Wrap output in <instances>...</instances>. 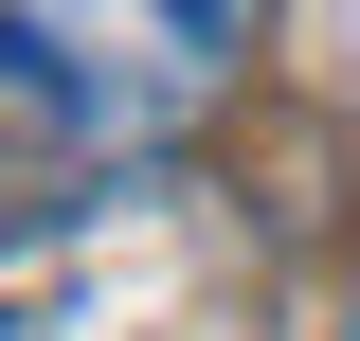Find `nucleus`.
I'll use <instances>...</instances> for the list:
<instances>
[{
    "instance_id": "f257e3e1",
    "label": "nucleus",
    "mask_w": 360,
    "mask_h": 341,
    "mask_svg": "<svg viewBox=\"0 0 360 341\" xmlns=\"http://www.w3.org/2000/svg\"><path fill=\"white\" fill-rule=\"evenodd\" d=\"M270 0H0V162L127 180L198 144L252 72Z\"/></svg>"
},
{
    "instance_id": "f03ea898",
    "label": "nucleus",
    "mask_w": 360,
    "mask_h": 341,
    "mask_svg": "<svg viewBox=\"0 0 360 341\" xmlns=\"http://www.w3.org/2000/svg\"><path fill=\"white\" fill-rule=\"evenodd\" d=\"M342 341H360V269H342Z\"/></svg>"
},
{
    "instance_id": "7ed1b4c3",
    "label": "nucleus",
    "mask_w": 360,
    "mask_h": 341,
    "mask_svg": "<svg viewBox=\"0 0 360 341\" xmlns=\"http://www.w3.org/2000/svg\"><path fill=\"white\" fill-rule=\"evenodd\" d=\"M0 341H37V323H18V305H0Z\"/></svg>"
}]
</instances>
